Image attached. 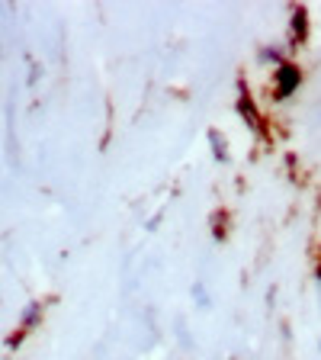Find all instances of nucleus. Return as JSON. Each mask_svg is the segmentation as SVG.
I'll return each mask as SVG.
<instances>
[{
  "label": "nucleus",
  "mask_w": 321,
  "mask_h": 360,
  "mask_svg": "<svg viewBox=\"0 0 321 360\" xmlns=\"http://www.w3.org/2000/svg\"><path fill=\"white\" fill-rule=\"evenodd\" d=\"M238 110H241V116H244V120L247 122H251V129H254V132H261V116H257V112H254V103H251V97H247V94H244V97H241V103H238ZM263 135V132H261Z\"/></svg>",
  "instance_id": "nucleus-2"
},
{
  "label": "nucleus",
  "mask_w": 321,
  "mask_h": 360,
  "mask_svg": "<svg viewBox=\"0 0 321 360\" xmlns=\"http://www.w3.org/2000/svg\"><path fill=\"white\" fill-rule=\"evenodd\" d=\"M39 312H42V309H39V306H30V309H26V315H22V331H26V328H32V325H36Z\"/></svg>",
  "instance_id": "nucleus-4"
},
{
  "label": "nucleus",
  "mask_w": 321,
  "mask_h": 360,
  "mask_svg": "<svg viewBox=\"0 0 321 360\" xmlns=\"http://www.w3.org/2000/svg\"><path fill=\"white\" fill-rule=\"evenodd\" d=\"M209 142H212V148H216V155H218V161H228V151H225V142H222V135H216V132H209Z\"/></svg>",
  "instance_id": "nucleus-3"
},
{
  "label": "nucleus",
  "mask_w": 321,
  "mask_h": 360,
  "mask_svg": "<svg viewBox=\"0 0 321 360\" xmlns=\"http://www.w3.org/2000/svg\"><path fill=\"white\" fill-rule=\"evenodd\" d=\"M299 84H302V71H299V68L289 65V61H280V68H277V97L280 100L292 97V94L299 90Z\"/></svg>",
  "instance_id": "nucleus-1"
}]
</instances>
